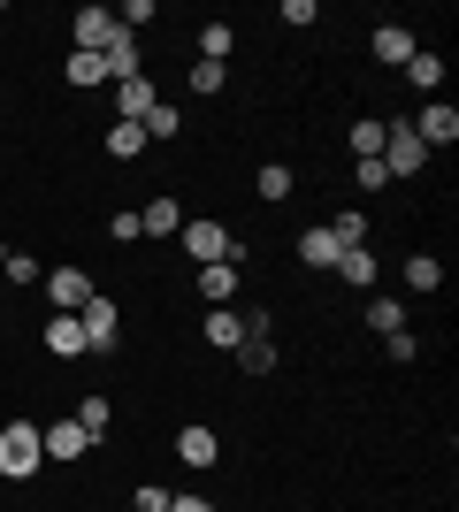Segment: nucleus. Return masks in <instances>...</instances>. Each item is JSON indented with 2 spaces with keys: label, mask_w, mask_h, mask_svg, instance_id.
<instances>
[{
  "label": "nucleus",
  "mask_w": 459,
  "mask_h": 512,
  "mask_svg": "<svg viewBox=\"0 0 459 512\" xmlns=\"http://www.w3.org/2000/svg\"><path fill=\"white\" fill-rule=\"evenodd\" d=\"M39 467H46L39 421H8V428H0V474H8V482H31Z\"/></svg>",
  "instance_id": "obj_1"
},
{
  "label": "nucleus",
  "mask_w": 459,
  "mask_h": 512,
  "mask_svg": "<svg viewBox=\"0 0 459 512\" xmlns=\"http://www.w3.org/2000/svg\"><path fill=\"white\" fill-rule=\"evenodd\" d=\"M176 245L192 253V268H215V260L238 253V237L222 230V222H207V214H199V222H184V230H176Z\"/></svg>",
  "instance_id": "obj_2"
},
{
  "label": "nucleus",
  "mask_w": 459,
  "mask_h": 512,
  "mask_svg": "<svg viewBox=\"0 0 459 512\" xmlns=\"http://www.w3.org/2000/svg\"><path fill=\"white\" fill-rule=\"evenodd\" d=\"M429 146L414 138V123H383V176H421Z\"/></svg>",
  "instance_id": "obj_3"
},
{
  "label": "nucleus",
  "mask_w": 459,
  "mask_h": 512,
  "mask_svg": "<svg viewBox=\"0 0 459 512\" xmlns=\"http://www.w3.org/2000/svg\"><path fill=\"white\" fill-rule=\"evenodd\" d=\"M131 31L115 23V8H77V54H108V46H123Z\"/></svg>",
  "instance_id": "obj_4"
},
{
  "label": "nucleus",
  "mask_w": 459,
  "mask_h": 512,
  "mask_svg": "<svg viewBox=\"0 0 459 512\" xmlns=\"http://www.w3.org/2000/svg\"><path fill=\"white\" fill-rule=\"evenodd\" d=\"M46 299H54V314H85L92 276H85V268H46Z\"/></svg>",
  "instance_id": "obj_5"
},
{
  "label": "nucleus",
  "mask_w": 459,
  "mask_h": 512,
  "mask_svg": "<svg viewBox=\"0 0 459 512\" xmlns=\"http://www.w3.org/2000/svg\"><path fill=\"white\" fill-rule=\"evenodd\" d=\"M85 352H115V329H123V314H115V299H100V291H92L85 299Z\"/></svg>",
  "instance_id": "obj_6"
},
{
  "label": "nucleus",
  "mask_w": 459,
  "mask_h": 512,
  "mask_svg": "<svg viewBox=\"0 0 459 512\" xmlns=\"http://www.w3.org/2000/svg\"><path fill=\"white\" fill-rule=\"evenodd\" d=\"M199 337L215 344V352H238V344L253 337V321H245L238 306H207V321H199Z\"/></svg>",
  "instance_id": "obj_7"
},
{
  "label": "nucleus",
  "mask_w": 459,
  "mask_h": 512,
  "mask_svg": "<svg viewBox=\"0 0 459 512\" xmlns=\"http://www.w3.org/2000/svg\"><path fill=\"white\" fill-rule=\"evenodd\" d=\"M176 459H184V467H192V474H207V467H215V459H222V444H215V428H207V421H192V428H176Z\"/></svg>",
  "instance_id": "obj_8"
},
{
  "label": "nucleus",
  "mask_w": 459,
  "mask_h": 512,
  "mask_svg": "<svg viewBox=\"0 0 459 512\" xmlns=\"http://www.w3.org/2000/svg\"><path fill=\"white\" fill-rule=\"evenodd\" d=\"M238 268H245V245L230 260H215V268H199V299H207V306H230V299H238Z\"/></svg>",
  "instance_id": "obj_9"
},
{
  "label": "nucleus",
  "mask_w": 459,
  "mask_h": 512,
  "mask_svg": "<svg viewBox=\"0 0 459 512\" xmlns=\"http://www.w3.org/2000/svg\"><path fill=\"white\" fill-rule=\"evenodd\" d=\"M39 444H46V459H69V467H77V459L92 451V436L77 428V413H69V421H46L39 428Z\"/></svg>",
  "instance_id": "obj_10"
},
{
  "label": "nucleus",
  "mask_w": 459,
  "mask_h": 512,
  "mask_svg": "<svg viewBox=\"0 0 459 512\" xmlns=\"http://www.w3.org/2000/svg\"><path fill=\"white\" fill-rule=\"evenodd\" d=\"M414 138H421L429 153H437V146H452V138H459V115H452L444 100H429V107L414 115Z\"/></svg>",
  "instance_id": "obj_11"
},
{
  "label": "nucleus",
  "mask_w": 459,
  "mask_h": 512,
  "mask_svg": "<svg viewBox=\"0 0 459 512\" xmlns=\"http://www.w3.org/2000/svg\"><path fill=\"white\" fill-rule=\"evenodd\" d=\"M146 115H153V85H146V69H138V77L115 85V123H146Z\"/></svg>",
  "instance_id": "obj_12"
},
{
  "label": "nucleus",
  "mask_w": 459,
  "mask_h": 512,
  "mask_svg": "<svg viewBox=\"0 0 459 512\" xmlns=\"http://www.w3.org/2000/svg\"><path fill=\"white\" fill-rule=\"evenodd\" d=\"M375 62L406 69V62H414V31H406V23H375Z\"/></svg>",
  "instance_id": "obj_13"
},
{
  "label": "nucleus",
  "mask_w": 459,
  "mask_h": 512,
  "mask_svg": "<svg viewBox=\"0 0 459 512\" xmlns=\"http://www.w3.org/2000/svg\"><path fill=\"white\" fill-rule=\"evenodd\" d=\"M184 230V207H176V199H146V207H138V237H176Z\"/></svg>",
  "instance_id": "obj_14"
},
{
  "label": "nucleus",
  "mask_w": 459,
  "mask_h": 512,
  "mask_svg": "<svg viewBox=\"0 0 459 512\" xmlns=\"http://www.w3.org/2000/svg\"><path fill=\"white\" fill-rule=\"evenodd\" d=\"M46 352H54V360H77V352H85V321L54 314V321H46Z\"/></svg>",
  "instance_id": "obj_15"
},
{
  "label": "nucleus",
  "mask_w": 459,
  "mask_h": 512,
  "mask_svg": "<svg viewBox=\"0 0 459 512\" xmlns=\"http://www.w3.org/2000/svg\"><path fill=\"white\" fill-rule=\"evenodd\" d=\"M337 253H345V245H337V230H329V222H314V230L299 237V260H306V268H337Z\"/></svg>",
  "instance_id": "obj_16"
},
{
  "label": "nucleus",
  "mask_w": 459,
  "mask_h": 512,
  "mask_svg": "<svg viewBox=\"0 0 459 512\" xmlns=\"http://www.w3.org/2000/svg\"><path fill=\"white\" fill-rule=\"evenodd\" d=\"M337 276H345L352 291H375V276H383V268H375L368 245H352V253H337Z\"/></svg>",
  "instance_id": "obj_17"
},
{
  "label": "nucleus",
  "mask_w": 459,
  "mask_h": 512,
  "mask_svg": "<svg viewBox=\"0 0 459 512\" xmlns=\"http://www.w3.org/2000/svg\"><path fill=\"white\" fill-rule=\"evenodd\" d=\"M0 283H8V291H31V283H46V268L31 253H16V245H8V260H0Z\"/></svg>",
  "instance_id": "obj_18"
},
{
  "label": "nucleus",
  "mask_w": 459,
  "mask_h": 512,
  "mask_svg": "<svg viewBox=\"0 0 459 512\" xmlns=\"http://www.w3.org/2000/svg\"><path fill=\"white\" fill-rule=\"evenodd\" d=\"M345 146H352V161H383V123H375V115H360V123L345 130Z\"/></svg>",
  "instance_id": "obj_19"
},
{
  "label": "nucleus",
  "mask_w": 459,
  "mask_h": 512,
  "mask_svg": "<svg viewBox=\"0 0 459 512\" xmlns=\"http://www.w3.org/2000/svg\"><path fill=\"white\" fill-rule=\"evenodd\" d=\"M238 367H245V375H276V344H268V329H253V337L238 344Z\"/></svg>",
  "instance_id": "obj_20"
},
{
  "label": "nucleus",
  "mask_w": 459,
  "mask_h": 512,
  "mask_svg": "<svg viewBox=\"0 0 459 512\" xmlns=\"http://www.w3.org/2000/svg\"><path fill=\"white\" fill-rule=\"evenodd\" d=\"M77 428H85L92 444H100V436H108V428H115V406H108V398H100V390H92V398H77Z\"/></svg>",
  "instance_id": "obj_21"
},
{
  "label": "nucleus",
  "mask_w": 459,
  "mask_h": 512,
  "mask_svg": "<svg viewBox=\"0 0 459 512\" xmlns=\"http://www.w3.org/2000/svg\"><path fill=\"white\" fill-rule=\"evenodd\" d=\"M368 329L375 337H398V329H406V299H383V291H375L368 299Z\"/></svg>",
  "instance_id": "obj_22"
},
{
  "label": "nucleus",
  "mask_w": 459,
  "mask_h": 512,
  "mask_svg": "<svg viewBox=\"0 0 459 512\" xmlns=\"http://www.w3.org/2000/svg\"><path fill=\"white\" fill-rule=\"evenodd\" d=\"M230 46H238L230 23H199V62H230Z\"/></svg>",
  "instance_id": "obj_23"
},
{
  "label": "nucleus",
  "mask_w": 459,
  "mask_h": 512,
  "mask_svg": "<svg viewBox=\"0 0 459 512\" xmlns=\"http://www.w3.org/2000/svg\"><path fill=\"white\" fill-rule=\"evenodd\" d=\"M437 283H444V260L437 253H414V260H406V291H437Z\"/></svg>",
  "instance_id": "obj_24"
},
{
  "label": "nucleus",
  "mask_w": 459,
  "mask_h": 512,
  "mask_svg": "<svg viewBox=\"0 0 459 512\" xmlns=\"http://www.w3.org/2000/svg\"><path fill=\"white\" fill-rule=\"evenodd\" d=\"M406 77H414L421 92H437V85H444V54H429V46H414V62H406Z\"/></svg>",
  "instance_id": "obj_25"
},
{
  "label": "nucleus",
  "mask_w": 459,
  "mask_h": 512,
  "mask_svg": "<svg viewBox=\"0 0 459 512\" xmlns=\"http://www.w3.org/2000/svg\"><path fill=\"white\" fill-rule=\"evenodd\" d=\"M108 153H115V161H138V153H146V130H138V123H115L108 130Z\"/></svg>",
  "instance_id": "obj_26"
},
{
  "label": "nucleus",
  "mask_w": 459,
  "mask_h": 512,
  "mask_svg": "<svg viewBox=\"0 0 459 512\" xmlns=\"http://www.w3.org/2000/svg\"><path fill=\"white\" fill-rule=\"evenodd\" d=\"M138 130H146V146H153V138H176V130H184V115H176L169 100H153V115H146Z\"/></svg>",
  "instance_id": "obj_27"
},
{
  "label": "nucleus",
  "mask_w": 459,
  "mask_h": 512,
  "mask_svg": "<svg viewBox=\"0 0 459 512\" xmlns=\"http://www.w3.org/2000/svg\"><path fill=\"white\" fill-rule=\"evenodd\" d=\"M69 85H115L100 54H69Z\"/></svg>",
  "instance_id": "obj_28"
},
{
  "label": "nucleus",
  "mask_w": 459,
  "mask_h": 512,
  "mask_svg": "<svg viewBox=\"0 0 459 512\" xmlns=\"http://www.w3.org/2000/svg\"><path fill=\"white\" fill-rule=\"evenodd\" d=\"M329 230H337V245L352 253V245H368V214H360V207H345L337 222H329Z\"/></svg>",
  "instance_id": "obj_29"
},
{
  "label": "nucleus",
  "mask_w": 459,
  "mask_h": 512,
  "mask_svg": "<svg viewBox=\"0 0 459 512\" xmlns=\"http://www.w3.org/2000/svg\"><path fill=\"white\" fill-rule=\"evenodd\" d=\"M291 184H299V176H291L284 161H261V199H291Z\"/></svg>",
  "instance_id": "obj_30"
},
{
  "label": "nucleus",
  "mask_w": 459,
  "mask_h": 512,
  "mask_svg": "<svg viewBox=\"0 0 459 512\" xmlns=\"http://www.w3.org/2000/svg\"><path fill=\"white\" fill-rule=\"evenodd\" d=\"M222 85H230V69H222V62H192V92H199V100L222 92Z\"/></svg>",
  "instance_id": "obj_31"
},
{
  "label": "nucleus",
  "mask_w": 459,
  "mask_h": 512,
  "mask_svg": "<svg viewBox=\"0 0 459 512\" xmlns=\"http://www.w3.org/2000/svg\"><path fill=\"white\" fill-rule=\"evenodd\" d=\"M383 352H391L398 367H414V360H421V344H414V329H398V337H383Z\"/></svg>",
  "instance_id": "obj_32"
},
{
  "label": "nucleus",
  "mask_w": 459,
  "mask_h": 512,
  "mask_svg": "<svg viewBox=\"0 0 459 512\" xmlns=\"http://www.w3.org/2000/svg\"><path fill=\"white\" fill-rule=\"evenodd\" d=\"M131 512H169V490H161V482H138V497H131Z\"/></svg>",
  "instance_id": "obj_33"
},
{
  "label": "nucleus",
  "mask_w": 459,
  "mask_h": 512,
  "mask_svg": "<svg viewBox=\"0 0 459 512\" xmlns=\"http://www.w3.org/2000/svg\"><path fill=\"white\" fill-rule=\"evenodd\" d=\"M108 237H115V245H138V207H123V214H115V222H108Z\"/></svg>",
  "instance_id": "obj_34"
},
{
  "label": "nucleus",
  "mask_w": 459,
  "mask_h": 512,
  "mask_svg": "<svg viewBox=\"0 0 459 512\" xmlns=\"http://www.w3.org/2000/svg\"><path fill=\"white\" fill-rule=\"evenodd\" d=\"M352 176H360V192H383L391 176H383V161H352Z\"/></svg>",
  "instance_id": "obj_35"
},
{
  "label": "nucleus",
  "mask_w": 459,
  "mask_h": 512,
  "mask_svg": "<svg viewBox=\"0 0 459 512\" xmlns=\"http://www.w3.org/2000/svg\"><path fill=\"white\" fill-rule=\"evenodd\" d=\"M169 512H215L207 497H169Z\"/></svg>",
  "instance_id": "obj_36"
},
{
  "label": "nucleus",
  "mask_w": 459,
  "mask_h": 512,
  "mask_svg": "<svg viewBox=\"0 0 459 512\" xmlns=\"http://www.w3.org/2000/svg\"><path fill=\"white\" fill-rule=\"evenodd\" d=\"M0 260H8V245H0Z\"/></svg>",
  "instance_id": "obj_37"
}]
</instances>
